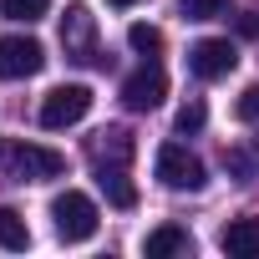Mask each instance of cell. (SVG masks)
I'll return each instance as SVG.
<instances>
[{"label": "cell", "instance_id": "6da1fadb", "mask_svg": "<svg viewBox=\"0 0 259 259\" xmlns=\"http://www.w3.org/2000/svg\"><path fill=\"white\" fill-rule=\"evenodd\" d=\"M51 219H56V234L66 239V244H87L92 234H97V203L87 198V193H76V188H66V193H56L51 198Z\"/></svg>", "mask_w": 259, "mask_h": 259}, {"label": "cell", "instance_id": "7a4b0ae2", "mask_svg": "<svg viewBox=\"0 0 259 259\" xmlns=\"http://www.w3.org/2000/svg\"><path fill=\"white\" fill-rule=\"evenodd\" d=\"M158 183L173 188V193H198V188L208 183V173H203V163H198L188 148L163 143V148H158Z\"/></svg>", "mask_w": 259, "mask_h": 259}, {"label": "cell", "instance_id": "3957f363", "mask_svg": "<svg viewBox=\"0 0 259 259\" xmlns=\"http://www.w3.org/2000/svg\"><path fill=\"white\" fill-rule=\"evenodd\" d=\"M92 112V87L71 81V87H56L46 102H41V127H51V133H61V127H76L81 117Z\"/></svg>", "mask_w": 259, "mask_h": 259}, {"label": "cell", "instance_id": "277c9868", "mask_svg": "<svg viewBox=\"0 0 259 259\" xmlns=\"http://www.w3.org/2000/svg\"><path fill=\"white\" fill-rule=\"evenodd\" d=\"M41 66H46V51H41L36 36H6L0 41V76L6 81H26Z\"/></svg>", "mask_w": 259, "mask_h": 259}, {"label": "cell", "instance_id": "5b68a950", "mask_svg": "<svg viewBox=\"0 0 259 259\" xmlns=\"http://www.w3.org/2000/svg\"><path fill=\"white\" fill-rule=\"evenodd\" d=\"M234 61H239V51H234L229 41H219V36H208V41H193V46H188V71H193V76H203V81L229 76V71H234Z\"/></svg>", "mask_w": 259, "mask_h": 259}, {"label": "cell", "instance_id": "8992f818", "mask_svg": "<svg viewBox=\"0 0 259 259\" xmlns=\"http://www.w3.org/2000/svg\"><path fill=\"white\" fill-rule=\"evenodd\" d=\"M163 97H168L163 66H138L133 76L122 81V102L133 107V112H153V107H163Z\"/></svg>", "mask_w": 259, "mask_h": 259}, {"label": "cell", "instance_id": "52a82bcc", "mask_svg": "<svg viewBox=\"0 0 259 259\" xmlns=\"http://www.w3.org/2000/svg\"><path fill=\"white\" fill-rule=\"evenodd\" d=\"M61 168H66V158H61L56 148H41V143H21V148H16V173H21L26 183L61 178Z\"/></svg>", "mask_w": 259, "mask_h": 259}, {"label": "cell", "instance_id": "ba28073f", "mask_svg": "<svg viewBox=\"0 0 259 259\" xmlns=\"http://www.w3.org/2000/svg\"><path fill=\"white\" fill-rule=\"evenodd\" d=\"M92 36H97V26H92L87 6H66V16H61V41H66V51L87 61V51H92Z\"/></svg>", "mask_w": 259, "mask_h": 259}, {"label": "cell", "instance_id": "9c48e42d", "mask_svg": "<svg viewBox=\"0 0 259 259\" xmlns=\"http://www.w3.org/2000/svg\"><path fill=\"white\" fill-rule=\"evenodd\" d=\"M97 183H102V193H107L117 208H133V203H138V188L127 183V168H122V163H97Z\"/></svg>", "mask_w": 259, "mask_h": 259}, {"label": "cell", "instance_id": "30bf717a", "mask_svg": "<svg viewBox=\"0 0 259 259\" xmlns=\"http://www.w3.org/2000/svg\"><path fill=\"white\" fill-rule=\"evenodd\" d=\"M224 249L234 259H259V219H234L224 229Z\"/></svg>", "mask_w": 259, "mask_h": 259}, {"label": "cell", "instance_id": "8fae6325", "mask_svg": "<svg viewBox=\"0 0 259 259\" xmlns=\"http://www.w3.org/2000/svg\"><path fill=\"white\" fill-rule=\"evenodd\" d=\"M92 158H97V163H122V168H127V158H133V133H127V127H107V133L92 143Z\"/></svg>", "mask_w": 259, "mask_h": 259}, {"label": "cell", "instance_id": "7c38bea8", "mask_svg": "<svg viewBox=\"0 0 259 259\" xmlns=\"http://www.w3.org/2000/svg\"><path fill=\"white\" fill-rule=\"evenodd\" d=\"M148 259H168V254H188V229H178V224H163V229H153L148 234Z\"/></svg>", "mask_w": 259, "mask_h": 259}, {"label": "cell", "instance_id": "4fadbf2b", "mask_svg": "<svg viewBox=\"0 0 259 259\" xmlns=\"http://www.w3.org/2000/svg\"><path fill=\"white\" fill-rule=\"evenodd\" d=\"M0 249H11V254L31 249V229H26V219L16 208H0Z\"/></svg>", "mask_w": 259, "mask_h": 259}, {"label": "cell", "instance_id": "5bb4252c", "mask_svg": "<svg viewBox=\"0 0 259 259\" xmlns=\"http://www.w3.org/2000/svg\"><path fill=\"white\" fill-rule=\"evenodd\" d=\"M127 46L143 51V56H158V51H163V31L148 26V21H138V26H127Z\"/></svg>", "mask_w": 259, "mask_h": 259}, {"label": "cell", "instance_id": "9a60e30c", "mask_svg": "<svg viewBox=\"0 0 259 259\" xmlns=\"http://www.w3.org/2000/svg\"><path fill=\"white\" fill-rule=\"evenodd\" d=\"M51 0H0V16L6 21H41Z\"/></svg>", "mask_w": 259, "mask_h": 259}, {"label": "cell", "instance_id": "2e32d148", "mask_svg": "<svg viewBox=\"0 0 259 259\" xmlns=\"http://www.w3.org/2000/svg\"><path fill=\"white\" fill-rule=\"evenodd\" d=\"M178 11H183L188 21H213V16L229 11V0H178Z\"/></svg>", "mask_w": 259, "mask_h": 259}, {"label": "cell", "instance_id": "e0dca14e", "mask_svg": "<svg viewBox=\"0 0 259 259\" xmlns=\"http://www.w3.org/2000/svg\"><path fill=\"white\" fill-rule=\"evenodd\" d=\"M203 122H208V112H203V102H188V107H178V133H198Z\"/></svg>", "mask_w": 259, "mask_h": 259}, {"label": "cell", "instance_id": "ac0fdd59", "mask_svg": "<svg viewBox=\"0 0 259 259\" xmlns=\"http://www.w3.org/2000/svg\"><path fill=\"white\" fill-rule=\"evenodd\" d=\"M234 112H239L244 122H254V117H259V87H249V92L239 97V107H234Z\"/></svg>", "mask_w": 259, "mask_h": 259}, {"label": "cell", "instance_id": "d6986e66", "mask_svg": "<svg viewBox=\"0 0 259 259\" xmlns=\"http://www.w3.org/2000/svg\"><path fill=\"white\" fill-rule=\"evenodd\" d=\"M107 6H117V11H127V6H138V0H107Z\"/></svg>", "mask_w": 259, "mask_h": 259}]
</instances>
